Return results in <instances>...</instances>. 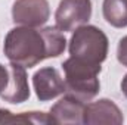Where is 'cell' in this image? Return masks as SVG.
<instances>
[{
  "label": "cell",
  "mask_w": 127,
  "mask_h": 125,
  "mask_svg": "<svg viewBox=\"0 0 127 125\" xmlns=\"http://www.w3.org/2000/svg\"><path fill=\"white\" fill-rule=\"evenodd\" d=\"M0 124H55L50 115L43 112H22L13 115L7 109H0Z\"/></svg>",
  "instance_id": "obj_11"
},
{
  "label": "cell",
  "mask_w": 127,
  "mask_h": 125,
  "mask_svg": "<svg viewBox=\"0 0 127 125\" xmlns=\"http://www.w3.org/2000/svg\"><path fill=\"white\" fill-rule=\"evenodd\" d=\"M121 91H123V94L126 96V99H127V74L124 75V78L121 81Z\"/></svg>",
  "instance_id": "obj_14"
},
{
  "label": "cell",
  "mask_w": 127,
  "mask_h": 125,
  "mask_svg": "<svg viewBox=\"0 0 127 125\" xmlns=\"http://www.w3.org/2000/svg\"><path fill=\"white\" fill-rule=\"evenodd\" d=\"M50 6L47 0H15L12 19L22 27H41L49 21Z\"/></svg>",
  "instance_id": "obj_5"
},
{
  "label": "cell",
  "mask_w": 127,
  "mask_h": 125,
  "mask_svg": "<svg viewBox=\"0 0 127 125\" xmlns=\"http://www.w3.org/2000/svg\"><path fill=\"white\" fill-rule=\"evenodd\" d=\"M32 85L40 102H49L65 93V81L59 71L52 66L38 69L32 77Z\"/></svg>",
  "instance_id": "obj_6"
},
{
  "label": "cell",
  "mask_w": 127,
  "mask_h": 125,
  "mask_svg": "<svg viewBox=\"0 0 127 125\" xmlns=\"http://www.w3.org/2000/svg\"><path fill=\"white\" fill-rule=\"evenodd\" d=\"M65 74V93L81 102H90L99 93V74L102 66L69 56L62 63Z\"/></svg>",
  "instance_id": "obj_2"
},
{
  "label": "cell",
  "mask_w": 127,
  "mask_h": 125,
  "mask_svg": "<svg viewBox=\"0 0 127 125\" xmlns=\"http://www.w3.org/2000/svg\"><path fill=\"white\" fill-rule=\"evenodd\" d=\"M68 50L72 58L102 65L108 55V37L95 25H81L72 32Z\"/></svg>",
  "instance_id": "obj_3"
},
{
  "label": "cell",
  "mask_w": 127,
  "mask_h": 125,
  "mask_svg": "<svg viewBox=\"0 0 127 125\" xmlns=\"http://www.w3.org/2000/svg\"><path fill=\"white\" fill-rule=\"evenodd\" d=\"M9 81L4 87V90L0 93V97L4 102L19 104L30 99V87H28V78L27 71L24 66L18 63H9Z\"/></svg>",
  "instance_id": "obj_8"
},
{
  "label": "cell",
  "mask_w": 127,
  "mask_h": 125,
  "mask_svg": "<svg viewBox=\"0 0 127 125\" xmlns=\"http://www.w3.org/2000/svg\"><path fill=\"white\" fill-rule=\"evenodd\" d=\"M123 122H124V116H123L120 107L112 100H109V99H100L97 102L87 103L84 106L83 124L120 125V124H123Z\"/></svg>",
  "instance_id": "obj_7"
},
{
  "label": "cell",
  "mask_w": 127,
  "mask_h": 125,
  "mask_svg": "<svg viewBox=\"0 0 127 125\" xmlns=\"http://www.w3.org/2000/svg\"><path fill=\"white\" fill-rule=\"evenodd\" d=\"M117 59L123 66H127V35L123 37L117 47Z\"/></svg>",
  "instance_id": "obj_12"
},
{
  "label": "cell",
  "mask_w": 127,
  "mask_h": 125,
  "mask_svg": "<svg viewBox=\"0 0 127 125\" xmlns=\"http://www.w3.org/2000/svg\"><path fill=\"white\" fill-rule=\"evenodd\" d=\"M84 106V102L66 94L52 106L49 115L55 124H83Z\"/></svg>",
  "instance_id": "obj_9"
},
{
  "label": "cell",
  "mask_w": 127,
  "mask_h": 125,
  "mask_svg": "<svg viewBox=\"0 0 127 125\" xmlns=\"http://www.w3.org/2000/svg\"><path fill=\"white\" fill-rule=\"evenodd\" d=\"M90 16V0H61L55 13V22L62 32H69L77 30L81 25H86Z\"/></svg>",
  "instance_id": "obj_4"
},
{
  "label": "cell",
  "mask_w": 127,
  "mask_h": 125,
  "mask_svg": "<svg viewBox=\"0 0 127 125\" xmlns=\"http://www.w3.org/2000/svg\"><path fill=\"white\" fill-rule=\"evenodd\" d=\"M103 19L114 28L127 27V0H103Z\"/></svg>",
  "instance_id": "obj_10"
},
{
  "label": "cell",
  "mask_w": 127,
  "mask_h": 125,
  "mask_svg": "<svg viewBox=\"0 0 127 125\" xmlns=\"http://www.w3.org/2000/svg\"><path fill=\"white\" fill-rule=\"evenodd\" d=\"M66 47L64 32L58 27H46L34 30L32 27H16L7 32L3 44V52L12 63L24 68L35 65L62 55Z\"/></svg>",
  "instance_id": "obj_1"
},
{
  "label": "cell",
  "mask_w": 127,
  "mask_h": 125,
  "mask_svg": "<svg viewBox=\"0 0 127 125\" xmlns=\"http://www.w3.org/2000/svg\"><path fill=\"white\" fill-rule=\"evenodd\" d=\"M7 81H9V69L0 63V93L4 90Z\"/></svg>",
  "instance_id": "obj_13"
}]
</instances>
